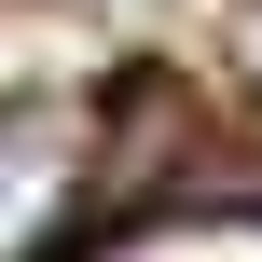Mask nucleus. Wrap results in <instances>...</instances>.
I'll return each mask as SVG.
<instances>
[{
  "instance_id": "obj_1",
  "label": "nucleus",
  "mask_w": 262,
  "mask_h": 262,
  "mask_svg": "<svg viewBox=\"0 0 262 262\" xmlns=\"http://www.w3.org/2000/svg\"><path fill=\"white\" fill-rule=\"evenodd\" d=\"M69 138L55 124H0V262H41L55 235H69Z\"/></svg>"
},
{
  "instance_id": "obj_2",
  "label": "nucleus",
  "mask_w": 262,
  "mask_h": 262,
  "mask_svg": "<svg viewBox=\"0 0 262 262\" xmlns=\"http://www.w3.org/2000/svg\"><path fill=\"white\" fill-rule=\"evenodd\" d=\"M249 55H262V28H249Z\"/></svg>"
}]
</instances>
